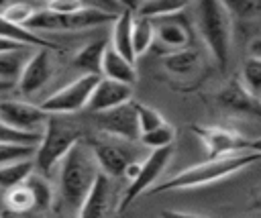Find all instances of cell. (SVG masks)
<instances>
[{"label":"cell","instance_id":"cell-1","mask_svg":"<svg viewBox=\"0 0 261 218\" xmlns=\"http://www.w3.org/2000/svg\"><path fill=\"white\" fill-rule=\"evenodd\" d=\"M261 161V155L253 153V151H241L228 157H220V159H206L204 163H198L194 167H188L184 171H179L177 175L165 179L159 185H153L147 194L149 196H157L163 192H173V189H190V187H200L212 181H220L224 177H230L234 173H239L241 169L253 165Z\"/></svg>","mask_w":261,"mask_h":218},{"label":"cell","instance_id":"cell-2","mask_svg":"<svg viewBox=\"0 0 261 218\" xmlns=\"http://www.w3.org/2000/svg\"><path fill=\"white\" fill-rule=\"evenodd\" d=\"M100 169L86 141L75 143L59 161V194L69 208H80Z\"/></svg>","mask_w":261,"mask_h":218},{"label":"cell","instance_id":"cell-3","mask_svg":"<svg viewBox=\"0 0 261 218\" xmlns=\"http://www.w3.org/2000/svg\"><path fill=\"white\" fill-rule=\"evenodd\" d=\"M80 141H84V130L80 122L61 114H49L41 139L35 147V169L41 175H49L55 165L65 157V153Z\"/></svg>","mask_w":261,"mask_h":218},{"label":"cell","instance_id":"cell-4","mask_svg":"<svg viewBox=\"0 0 261 218\" xmlns=\"http://www.w3.org/2000/svg\"><path fill=\"white\" fill-rule=\"evenodd\" d=\"M230 12L224 2L220 0H200L196 4V22L200 37L204 39L206 47L210 49L214 61L224 67L230 57Z\"/></svg>","mask_w":261,"mask_h":218},{"label":"cell","instance_id":"cell-5","mask_svg":"<svg viewBox=\"0 0 261 218\" xmlns=\"http://www.w3.org/2000/svg\"><path fill=\"white\" fill-rule=\"evenodd\" d=\"M98 79H100V75H80L71 84L63 86L61 90H57L55 94L45 98L41 102V110L47 114H61L63 116V114H73V112L86 108Z\"/></svg>","mask_w":261,"mask_h":218},{"label":"cell","instance_id":"cell-6","mask_svg":"<svg viewBox=\"0 0 261 218\" xmlns=\"http://www.w3.org/2000/svg\"><path fill=\"white\" fill-rule=\"evenodd\" d=\"M173 155V147H163V149H155L149 153V157L145 161H141V169L137 173V177L128 183V187L124 189V194L120 196V202L116 206L118 212H124L143 192H149L151 185L159 179V175L163 173V169L167 167L169 159Z\"/></svg>","mask_w":261,"mask_h":218},{"label":"cell","instance_id":"cell-7","mask_svg":"<svg viewBox=\"0 0 261 218\" xmlns=\"http://www.w3.org/2000/svg\"><path fill=\"white\" fill-rule=\"evenodd\" d=\"M86 145L90 147L100 173H104L110 179L122 177L126 165L130 161H135L133 151L126 149L118 139H112V137H106V134L104 137H92V139L86 141Z\"/></svg>","mask_w":261,"mask_h":218},{"label":"cell","instance_id":"cell-8","mask_svg":"<svg viewBox=\"0 0 261 218\" xmlns=\"http://www.w3.org/2000/svg\"><path fill=\"white\" fill-rule=\"evenodd\" d=\"M194 134L200 137V141L206 147L208 159H220L234 153H241L245 147H249V141L234 128L218 126V124H194Z\"/></svg>","mask_w":261,"mask_h":218},{"label":"cell","instance_id":"cell-9","mask_svg":"<svg viewBox=\"0 0 261 218\" xmlns=\"http://www.w3.org/2000/svg\"><path fill=\"white\" fill-rule=\"evenodd\" d=\"M47 118L49 114L43 112L41 106L20 100H0V124L12 130L41 134Z\"/></svg>","mask_w":261,"mask_h":218},{"label":"cell","instance_id":"cell-10","mask_svg":"<svg viewBox=\"0 0 261 218\" xmlns=\"http://www.w3.org/2000/svg\"><path fill=\"white\" fill-rule=\"evenodd\" d=\"M96 124L98 128L112 139L135 143L141 139L139 122H137V112H135V102H126L122 106H116L112 110L96 114Z\"/></svg>","mask_w":261,"mask_h":218},{"label":"cell","instance_id":"cell-11","mask_svg":"<svg viewBox=\"0 0 261 218\" xmlns=\"http://www.w3.org/2000/svg\"><path fill=\"white\" fill-rule=\"evenodd\" d=\"M51 75H53L51 53L47 49H39L27 59V63H24L18 79H16V86H18L20 94L33 96L51 79Z\"/></svg>","mask_w":261,"mask_h":218},{"label":"cell","instance_id":"cell-12","mask_svg":"<svg viewBox=\"0 0 261 218\" xmlns=\"http://www.w3.org/2000/svg\"><path fill=\"white\" fill-rule=\"evenodd\" d=\"M114 196H116L114 179L106 177L104 173H98L92 189L77 208L80 210L77 218H108L114 204Z\"/></svg>","mask_w":261,"mask_h":218},{"label":"cell","instance_id":"cell-13","mask_svg":"<svg viewBox=\"0 0 261 218\" xmlns=\"http://www.w3.org/2000/svg\"><path fill=\"white\" fill-rule=\"evenodd\" d=\"M130 100H133V86L100 77L96 88L92 90V96H90L86 108L90 112H94V114H100V112L112 110L116 106H122V104H126Z\"/></svg>","mask_w":261,"mask_h":218},{"label":"cell","instance_id":"cell-14","mask_svg":"<svg viewBox=\"0 0 261 218\" xmlns=\"http://www.w3.org/2000/svg\"><path fill=\"white\" fill-rule=\"evenodd\" d=\"M218 102L232 112H241V114H253V116H261V100L255 98L253 94H249L243 84L239 79H230L220 92H218Z\"/></svg>","mask_w":261,"mask_h":218},{"label":"cell","instance_id":"cell-15","mask_svg":"<svg viewBox=\"0 0 261 218\" xmlns=\"http://www.w3.org/2000/svg\"><path fill=\"white\" fill-rule=\"evenodd\" d=\"M151 22H153L155 37L161 41L163 47L173 49V51H179V49L188 47L190 29H188L186 20L179 18V12L171 14V16H165V18H159V20H151Z\"/></svg>","mask_w":261,"mask_h":218},{"label":"cell","instance_id":"cell-16","mask_svg":"<svg viewBox=\"0 0 261 218\" xmlns=\"http://www.w3.org/2000/svg\"><path fill=\"white\" fill-rule=\"evenodd\" d=\"M133 18L135 12L130 6H124L122 12L116 14L114 22H112V35H110V49H114L120 57H124L126 61H130L135 65L137 55L133 51Z\"/></svg>","mask_w":261,"mask_h":218},{"label":"cell","instance_id":"cell-17","mask_svg":"<svg viewBox=\"0 0 261 218\" xmlns=\"http://www.w3.org/2000/svg\"><path fill=\"white\" fill-rule=\"evenodd\" d=\"M100 73L104 75V79H110V81H118V84H126V86H133V81L137 79V69L130 61H126L124 57H120L114 49H108L104 51V57H102V67H100Z\"/></svg>","mask_w":261,"mask_h":218},{"label":"cell","instance_id":"cell-18","mask_svg":"<svg viewBox=\"0 0 261 218\" xmlns=\"http://www.w3.org/2000/svg\"><path fill=\"white\" fill-rule=\"evenodd\" d=\"M114 18H116L114 12H108L96 6H84L82 10L69 16H61V22H63V31H82V29H92V26L114 22Z\"/></svg>","mask_w":261,"mask_h":218},{"label":"cell","instance_id":"cell-19","mask_svg":"<svg viewBox=\"0 0 261 218\" xmlns=\"http://www.w3.org/2000/svg\"><path fill=\"white\" fill-rule=\"evenodd\" d=\"M108 49V41L106 39H96L90 41L88 45H84L71 59L73 67L82 69L84 75H100V67H102V57L104 51Z\"/></svg>","mask_w":261,"mask_h":218},{"label":"cell","instance_id":"cell-20","mask_svg":"<svg viewBox=\"0 0 261 218\" xmlns=\"http://www.w3.org/2000/svg\"><path fill=\"white\" fill-rule=\"evenodd\" d=\"M0 39L4 41H10V43H16V45H22V47H39V49H55V45L47 39H43L41 35L37 33H31L27 31L24 26H16L12 22H8L2 14H0Z\"/></svg>","mask_w":261,"mask_h":218},{"label":"cell","instance_id":"cell-21","mask_svg":"<svg viewBox=\"0 0 261 218\" xmlns=\"http://www.w3.org/2000/svg\"><path fill=\"white\" fill-rule=\"evenodd\" d=\"M186 6H188L186 2H177V0H147V2L137 4L133 8V12H135V16H141V18L159 20V18L181 12Z\"/></svg>","mask_w":261,"mask_h":218},{"label":"cell","instance_id":"cell-22","mask_svg":"<svg viewBox=\"0 0 261 218\" xmlns=\"http://www.w3.org/2000/svg\"><path fill=\"white\" fill-rule=\"evenodd\" d=\"M22 185L29 189L31 198H33V210H41V212H47L53 204V189H51V183L45 179V175L41 173H31Z\"/></svg>","mask_w":261,"mask_h":218},{"label":"cell","instance_id":"cell-23","mask_svg":"<svg viewBox=\"0 0 261 218\" xmlns=\"http://www.w3.org/2000/svg\"><path fill=\"white\" fill-rule=\"evenodd\" d=\"M33 171H35L33 159L2 165V167H0V187H2V189L16 187V185H20Z\"/></svg>","mask_w":261,"mask_h":218},{"label":"cell","instance_id":"cell-24","mask_svg":"<svg viewBox=\"0 0 261 218\" xmlns=\"http://www.w3.org/2000/svg\"><path fill=\"white\" fill-rule=\"evenodd\" d=\"M22 49H29V47H22ZM22 49L0 53V81L16 84V79H18V75H20L24 63H27V57L22 55Z\"/></svg>","mask_w":261,"mask_h":218},{"label":"cell","instance_id":"cell-25","mask_svg":"<svg viewBox=\"0 0 261 218\" xmlns=\"http://www.w3.org/2000/svg\"><path fill=\"white\" fill-rule=\"evenodd\" d=\"M155 41V31H153V22L149 18H141L135 16L133 18V51L135 55H143L145 51L151 49Z\"/></svg>","mask_w":261,"mask_h":218},{"label":"cell","instance_id":"cell-26","mask_svg":"<svg viewBox=\"0 0 261 218\" xmlns=\"http://www.w3.org/2000/svg\"><path fill=\"white\" fill-rule=\"evenodd\" d=\"M198 63V53L194 49H179V51H171L169 55L163 57V65L167 71L171 73H188L196 67Z\"/></svg>","mask_w":261,"mask_h":218},{"label":"cell","instance_id":"cell-27","mask_svg":"<svg viewBox=\"0 0 261 218\" xmlns=\"http://www.w3.org/2000/svg\"><path fill=\"white\" fill-rule=\"evenodd\" d=\"M243 88L253 94L255 98L261 100V59H253L249 57L245 63H243V69H241V79Z\"/></svg>","mask_w":261,"mask_h":218},{"label":"cell","instance_id":"cell-28","mask_svg":"<svg viewBox=\"0 0 261 218\" xmlns=\"http://www.w3.org/2000/svg\"><path fill=\"white\" fill-rule=\"evenodd\" d=\"M4 206H6V210H8V212H12V214H16V216H18V214H22V212L33 210V198H31L29 189L20 183V185H16V187L6 189Z\"/></svg>","mask_w":261,"mask_h":218},{"label":"cell","instance_id":"cell-29","mask_svg":"<svg viewBox=\"0 0 261 218\" xmlns=\"http://www.w3.org/2000/svg\"><path fill=\"white\" fill-rule=\"evenodd\" d=\"M139 141H141L143 145L151 147L153 151H155V149H163V147H171L173 141H175V128H173L171 124L163 122L161 126H157V128H153V130L141 134Z\"/></svg>","mask_w":261,"mask_h":218},{"label":"cell","instance_id":"cell-30","mask_svg":"<svg viewBox=\"0 0 261 218\" xmlns=\"http://www.w3.org/2000/svg\"><path fill=\"white\" fill-rule=\"evenodd\" d=\"M35 155L33 145H20V143H0V167L16 161H27Z\"/></svg>","mask_w":261,"mask_h":218},{"label":"cell","instance_id":"cell-31","mask_svg":"<svg viewBox=\"0 0 261 218\" xmlns=\"http://www.w3.org/2000/svg\"><path fill=\"white\" fill-rule=\"evenodd\" d=\"M135 112H137V122H139L141 134H145V132H149V130H153V128H157V126H161L165 122L163 116L155 108H151L147 104L135 102Z\"/></svg>","mask_w":261,"mask_h":218},{"label":"cell","instance_id":"cell-32","mask_svg":"<svg viewBox=\"0 0 261 218\" xmlns=\"http://www.w3.org/2000/svg\"><path fill=\"white\" fill-rule=\"evenodd\" d=\"M33 12H35V8H33L31 4L16 2V4H8L0 14H2L8 22H12V24H16V26H24V22L33 16Z\"/></svg>","mask_w":261,"mask_h":218},{"label":"cell","instance_id":"cell-33","mask_svg":"<svg viewBox=\"0 0 261 218\" xmlns=\"http://www.w3.org/2000/svg\"><path fill=\"white\" fill-rule=\"evenodd\" d=\"M228 12L241 18H257L261 16V0H234V2H224Z\"/></svg>","mask_w":261,"mask_h":218},{"label":"cell","instance_id":"cell-34","mask_svg":"<svg viewBox=\"0 0 261 218\" xmlns=\"http://www.w3.org/2000/svg\"><path fill=\"white\" fill-rule=\"evenodd\" d=\"M41 134H33V132H18L12 130L4 124H0V143H20V145H33L37 147Z\"/></svg>","mask_w":261,"mask_h":218},{"label":"cell","instance_id":"cell-35","mask_svg":"<svg viewBox=\"0 0 261 218\" xmlns=\"http://www.w3.org/2000/svg\"><path fill=\"white\" fill-rule=\"evenodd\" d=\"M84 6L86 4L80 2V0H53L45 8L51 10V12H55V14H59V16H69V14L77 12V10H82Z\"/></svg>","mask_w":261,"mask_h":218},{"label":"cell","instance_id":"cell-36","mask_svg":"<svg viewBox=\"0 0 261 218\" xmlns=\"http://www.w3.org/2000/svg\"><path fill=\"white\" fill-rule=\"evenodd\" d=\"M159 218H208V216L194 214V212H179V210H163Z\"/></svg>","mask_w":261,"mask_h":218},{"label":"cell","instance_id":"cell-37","mask_svg":"<svg viewBox=\"0 0 261 218\" xmlns=\"http://www.w3.org/2000/svg\"><path fill=\"white\" fill-rule=\"evenodd\" d=\"M139 169H141V161H130L128 165H126V169H124V173H122V177L124 179H128V183L137 177V173H139Z\"/></svg>","mask_w":261,"mask_h":218},{"label":"cell","instance_id":"cell-38","mask_svg":"<svg viewBox=\"0 0 261 218\" xmlns=\"http://www.w3.org/2000/svg\"><path fill=\"white\" fill-rule=\"evenodd\" d=\"M249 53L253 59H261V35L255 37L251 43H249Z\"/></svg>","mask_w":261,"mask_h":218},{"label":"cell","instance_id":"cell-39","mask_svg":"<svg viewBox=\"0 0 261 218\" xmlns=\"http://www.w3.org/2000/svg\"><path fill=\"white\" fill-rule=\"evenodd\" d=\"M16 49H22V45H16V43H10V41L0 39V53H4V51H16Z\"/></svg>","mask_w":261,"mask_h":218},{"label":"cell","instance_id":"cell-40","mask_svg":"<svg viewBox=\"0 0 261 218\" xmlns=\"http://www.w3.org/2000/svg\"><path fill=\"white\" fill-rule=\"evenodd\" d=\"M249 149L257 155H261V139H255V141H249Z\"/></svg>","mask_w":261,"mask_h":218},{"label":"cell","instance_id":"cell-41","mask_svg":"<svg viewBox=\"0 0 261 218\" xmlns=\"http://www.w3.org/2000/svg\"><path fill=\"white\" fill-rule=\"evenodd\" d=\"M249 206H251V210H261V194H257Z\"/></svg>","mask_w":261,"mask_h":218},{"label":"cell","instance_id":"cell-42","mask_svg":"<svg viewBox=\"0 0 261 218\" xmlns=\"http://www.w3.org/2000/svg\"><path fill=\"white\" fill-rule=\"evenodd\" d=\"M14 84H10V81H0V92H6V90H10Z\"/></svg>","mask_w":261,"mask_h":218},{"label":"cell","instance_id":"cell-43","mask_svg":"<svg viewBox=\"0 0 261 218\" xmlns=\"http://www.w3.org/2000/svg\"><path fill=\"white\" fill-rule=\"evenodd\" d=\"M0 218H18V216L12 214V212H8V210H4V212H0Z\"/></svg>","mask_w":261,"mask_h":218},{"label":"cell","instance_id":"cell-44","mask_svg":"<svg viewBox=\"0 0 261 218\" xmlns=\"http://www.w3.org/2000/svg\"><path fill=\"white\" fill-rule=\"evenodd\" d=\"M49 218H69V216H65V214H53V216H49Z\"/></svg>","mask_w":261,"mask_h":218}]
</instances>
